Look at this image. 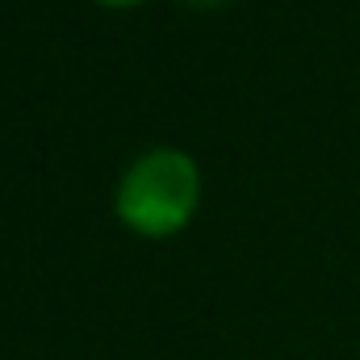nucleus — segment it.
<instances>
[{"label": "nucleus", "mask_w": 360, "mask_h": 360, "mask_svg": "<svg viewBox=\"0 0 360 360\" xmlns=\"http://www.w3.org/2000/svg\"><path fill=\"white\" fill-rule=\"evenodd\" d=\"M96 4H109V8H134V4H143V0H96Z\"/></svg>", "instance_id": "obj_3"}, {"label": "nucleus", "mask_w": 360, "mask_h": 360, "mask_svg": "<svg viewBox=\"0 0 360 360\" xmlns=\"http://www.w3.org/2000/svg\"><path fill=\"white\" fill-rule=\"evenodd\" d=\"M201 205V172L193 155L176 147H151L143 151L117 180L113 210L126 231L143 239H168L193 222Z\"/></svg>", "instance_id": "obj_1"}, {"label": "nucleus", "mask_w": 360, "mask_h": 360, "mask_svg": "<svg viewBox=\"0 0 360 360\" xmlns=\"http://www.w3.org/2000/svg\"><path fill=\"white\" fill-rule=\"evenodd\" d=\"M180 4H188V8H205V13H210V8H226L231 0H180Z\"/></svg>", "instance_id": "obj_2"}]
</instances>
